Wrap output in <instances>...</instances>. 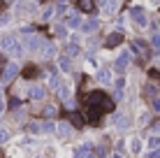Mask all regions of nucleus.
Returning <instances> with one entry per match:
<instances>
[{"label": "nucleus", "mask_w": 160, "mask_h": 158, "mask_svg": "<svg viewBox=\"0 0 160 158\" xmlns=\"http://www.w3.org/2000/svg\"><path fill=\"white\" fill-rule=\"evenodd\" d=\"M65 23H68V28H81V19H79V14H70L68 19H65Z\"/></svg>", "instance_id": "17"}, {"label": "nucleus", "mask_w": 160, "mask_h": 158, "mask_svg": "<svg viewBox=\"0 0 160 158\" xmlns=\"http://www.w3.org/2000/svg\"><path fill=\"white\" fill-rule=\"evenodd\" d=\"M56 93L60 95V100H70V86H68V84H63V86H60V89L56 91Z\"/></svg>", "instance_id": "22"}, {"label": "nucleus", "mask_w": 160, "mask_h": 158, "mask_svg": "<svg viewBox=\"0 0 160 158\" xmlns=\"http://www.w3.org/2000/svg\"><path fill=\"white\" fill-rule=\"evenodd\" d=\"M58 68L63 70V72H70V70H72V63H70V58H68V56L58 58Z\"/></svg>", "instance_id": "18"}, {"label": "nucleus", "mask_w": 160, "mask_h": 158, "mask_svg": "<svg viewBox=\"0 0 160 158\" xmlns=\"http://www.w3.org/2000/svg\"><path fill=\"white\" fill-rule=\"evenodd\" d=\"M23 47H26V49H30V51H42L44 42H42V37L32 35L30 28H26V30H23Z\"/></svg>", "instance_id": "3"}, {"label": "nucleus", "mask_w": 160, "mask_h": 158, "mask_svg": "<svg viewBox=\"0 0 160 158\" xmlns=\"http://www.w3.org/2000/svg\"><path fill=\"white\" fill-rule=\"evenodd\" d=\"M128 65H130V54H128V51H123V54H121V56L116 58L114 68H116V72H121V74H123L125 70H128Z\"/></svg>", "instance_id": "9"}, {"label": "nucleus", "mask_w": 160, "mask_h": 158, "mask_svg": "<svg viewBox=\"0 0 160 158\" xmlns=\"http://www.w3.org/2000/svg\"><path fill=\"white\" fill-rule=\"evenodd\" d=\"M81 28H84L86 33H93V30H98V21L91 19V21H86V23H81Z\"/></svg>", "instance_id": "23"}, {"label": "nucleus", "mask_w": 160, "mask_h": 158, "mask_svg": "<svg viewBox=\"0 0 160 158\" xmlns=\"http://www.w3.org/2000/svg\"><path fill=\"white\" fill-rule=\"evenodd\" d=\"M151 44H153V49H160V33H153V37H151Z\"/></svg>", "instance_id": "28"}, {"label": "nucleus", "mask_w": 160, "mask_h": 158, "mask_svg": "<svg viewBox=\"0 0 160 158\" xmlns=\"http://www.w3.org/2000/svg\"><path fill=\"white\" fill-rule=\"evenodd\" d=\"M130 149L135 151V154H139V151H142V140H132V142H130Z\"/></svg>", "instance_id": "26"}, {"label": "nucleus", "mask_w": 160, "mask_h": 158, "mask_svg": "<svg viewBox=\"0 0 160 158\" xmlns=\"http://www.w3.org/2000/svg\"><path fill=\"white\" fill-rule=\"evenodd\" d=\"M53 12H56V9H53V7H47V9H44V14H42V16H44V19H49V16H51Z\"/></svg>", "instance_id": "33"}, {"label": "nucleus", "mask_w": 160, "mask_h": 158, "mask_svg": "<svg viewBox=\"0 0 160 158\" xmlns=\"http://www.w3.org/2000/svg\"><path fill=\"white\" fill-rule=\"evenodd\" d=\"M102 110L100 107H86V121L91 123V126H100V121H102Z\"/></svg>", "instance_id": "5"}, {"label": "nucleus", "mask_w": 160, "mask_h": 158, "mask_svg": "<svg viewBox=\"0 0 160 158\" xmlns=\"http://www.w3.org/2000/svg\"><path fill=\"white\" fill-rule=\"evenodd\" d=\"M30 100H44V95H47V91L42 89V86H32V89L28 91Z\"/></svg>", "instance_id": "14"}, {"label": "nucleus", "mask_w": 160, "mask_h": 158, "mask_svg": "<svg viewBox=\"0 0 160 158\" xmlns=\"http://www.w3.org/2000/svg\"><path fill=\"white\" fill-rule=\"evenodd\" d=\"M158 70H160V61H158Z\"/></svg>", "instance_id": "37"}, {"label": "nucleus", "mask_w": 160, "mask_h": 158, "mask_svg": "<svg viewBox=\"0 0 160 158\" xmlns=\"http://www.w3.org/2000/svg\"><path fill=\"white\" fill-rule=\"evenodd\" d=\"M98 79L102 81V84H109V81H112V70H100V72H98Z\"/></svg>", "instance_id": "19"}, {"label": "nucleus", "mask_w": 160, "mask_h": 158, "mask_svg": "<svg viewBox=\"0 0 160 158\" xmlns=\"http://www.w3.org/2000/svg\"><path fill=\"white\" fill-rule=\"evenodd\" d=\"M68 121H70V126H74V128H84V126H86V119L81 116L79 112H70Z\"/></svg>", "instance_id": "13"}, {"label": "nucleus", "mask_w": 160, "mask_h": 158, "mask_svg": "<svg viewBox=\"0 0 160 158\" xmlns=\"http://www.w3.org/2000/svg\"><path fill=\"white\" fill-rule=\"evenodd\" d=\"M56 114H58V110H56V107H53V105H49V107H44V116H56Z\"/></svg>", "instance_id": "25"}, {"label": "nucleus", "mask_w": 160, "mask_h": 158, "mask_svg": "<svg viewBox=\"0 0 160 158\" xmlns=\"http://www.w3.org/2000/svg\"><path fill=\"white\" fill-rule=\"evenodd\" d=\"M56 133H58V137H60V140H65V137L70 135V123H65V121L56 123Z\"/></svg>", "instance_id": "15"}, {"label": "nucleus", "mask_w": 160, "mask_h": 158, "mask_svg": "<svg viewBox=\"0 0 160 158\" xmlns=\"http://www.w3.org/2000/svg\"><path fill=\"white\" fill-rule=\"evenodd\" d=\"M121 42H123V33H112V35L104 40V47H107V49H114V47H118Z\"/></svg>", "instance_id": "12"}, {"label": "nucleus", "mask_w": 160, "mask_h": 158, "mask_svg": "<svg viewBox=\"0 0 160 158\" xmlns=\"http://www.w3.org/2000/svg\"><path fill=\"white\" fill-rule=\"evenodd\" d=\"M114 158H121V154H114Z\"/></svg>", "instance_id": "36"}, {"label": "nucleus", "mask_w": 160, "mask_h": 158, "mask_svg": "<svg viewBox=\"0 0 160 158\" xmlns=\"http://www.w3.org/2000/svg\"><path fill=\"white\" fill-rule=\"evenodd\" d=\"M5 112V100H2V95H0V114Z\"/></svg>", "instance_id": "35"}, {"label": "nucleus", "mask_w": 160, "mask_h": 158, "mask_svg": "<svg viewBox=\"0 0 160 158\" xmlns=\"http://www.w3.org/2000/svg\"><path fill=\"white\" fill-rule=\"evenodd\" d=\"M132 49H135V51L139 54V58H144V61L151 56V47H148L144 40H135V42H132Z\"/></svg>", "instance_id": "8"}, {"label": "nucleus", "mask_w": 160, "mask_h": 158, "mask_svg": "<svg viewBox=\"0 0 160 158\" xmlns=\"http://www.w3.org/2000/svg\"><path fill=\"white\" fill-rule=\"evenodd\" d=\"M37 158H40V156H37Z\"/></svg>", "instance_id": "38"}, {"label": "nucleus", "mask_w": 160, "mask_h": 158, "mask_svg": "<svg viewBox=\"0 0 160 158\" xmlns=\"http://www.w3.org/2000/svg\"><path fill=\"white\" fill-rule=\"evenodd\" d=\"M77 9L86 12V14H93L95 12V0H77Z\"/></svg>", "instance_id": "11"}, {"label": "nucleus", "mask_w": 160, "mask_h": 158, "mask_svg": "<svg viewBox=\"0 0 160 158\" xmlns=\"http://www.w3.org/2000/svg\"><path fill=\"white\" fill-rule=\"evenodd\" d=\"M53 33H56V37H65V35H68V28L60 26V23H56V26H53Z\"/></svg>", "instance_id": "24"}, {"label": "nucleus", "mask_w": 160, "mask_h": 158, "mask_svg": "<svg viewBox=\"0 0 160 158\" xmlns=\"http://www.w3.org/2000/svg\"><path fill=\"white\" fill-rule=\"evenodd\" d=\"M148 77H151L153 81H158V84H160V70H148Z\"/></svg>", "instance_id": "29"}, {"label": "nucleus", "mask_w": 160, "mask_h": 158, "mask_svg": "<svg viewBox=\"0 0 160 158\" xmlns=\"http://www.w3.org/2000/svg\"><path fill=\"white\" fill-rule=\"evenodd\" d=\"M28 130L32 135L53 133V130H56V123H53V121H32V123H28Z\"/></svg>", "instance_id": "4"}, {"label": "nucleus", "mask_w": 160, "mask_h": 158, "mask_svg": "<svg viewBox=\"0 0 160 158\" xmlns=\"http://www.w3.org/2000/svg\"><path fill=\"white\" fill-rule=\"evenodd\" d=\"M86 107H100L102 112H112V98H109L104 91H91L86 98H84Z\"/></svg>", "instance_id": "1"}, {"label": "nucleus", "mask_w": 160, "mask_h": 158, "mask_svg": "<svg viewBox=\"0 0 160 158\" xmlns=\"http://www.w3.org/2000/svg\"><path fill=\"white\" fill-rule=\"evenodd\" d=\"M123 86H125V79H123V77H118V79H116V84H114L116 93H121V91H123Z\"/></svg>", "instance_id": "27"}, {"label": "nucleus", "mask_w": 160, "mask_h": 158, "mask_svg": "<svg viewBox=\"0 0 160 158\" xmlns=\"http://www.w3.org/2000/svg\"><path fill=\"white\" fill-rule=\"evenodd\" d=\"M7 140H9V130L0 128V142H7Z\"/></svg>", "instance_id": "31"}, {"label": "nucleus", "mask_w": 160, "mask_h": 158, "mask_svg": "<svg viewBox=\"0 0 160 158\" xmlns=\"http://www.w3.org/2000/svg\"><path fill=\"white\" fill-rule=\"evenodd\" d=\"M146 158H160V149H158V151H151V154H148Z\"/></svg>", "instance_id": "34"}, {"label": "nucleus", "mask_w": 160, "mask_h": 158, "mask_svg": "<svg viewBox=\"0 0 160 158\" xmlns=\"http://www.w3.org/2000/svg\"><path fill=\"white\" fill-rule=\"evenodd\" d=\"M42 58H47V61H51V58H56V54H58V49L56 44H51V42H44V47H42Z\"/></svg>", "instance_id": "10"}, {"label": "nucleus", "mask_w": 160, "mask_h": 158, "mask_svg": "<svg viewBox=\"0 0 160 158\" xmlns=\"http://www.w3.org/2000/svg\"><path fill=\"white\" fill-rule=\"evenodd\" d=\"M0 49H2L5 54H9V56L19 58L21 54H23V42L16 40V35H5L2 40H0Z\"/></svg>", "instance_id": "2"}, {"label": "nucleus", "mask_w": 160, "mask_h": 158, "mask_svg": "<svg viewBox=\"0 0 160 158\" xmlns=\"http://www.w3.org/2000/svg\"><path fill=\"white\" fill-rule=\"evenodd\" d=\"M130 16H132V21H135L137 26H139V28H144V26L148 23V19H146V12L142 7H132L130 9Z\"/></svg>", "instance_id": "7"}, {"label": "nucleus", "mask_w": 160, "mask_h": 158, "mask_svg": "<svg viewBox=\"0 0 160 158\" xmlns=\"http://www.w3.org/2000/svg\"><path fill=\"white\" fill-rule=\"evenodd\" d=\"M16 74H19V68H16V63H7L5 65V70H2V74H0V81L2 84H9Z\"/></svg>", "instance_id": "6"}, {"label": "nucleus", "mask_w": 160, "mask_h": 158, "mask_svg": "<svg viewBox=\"0 0 160 158\" xmlns=\"http://www.w3.org/2000/svg\"><path fill=\"white\" fill-rule=\"evenodd\" d=\"M49 86H51L53 91H58L60 86H63V81H60V77H58L56 72H53V74H51V79H49Z\"/></svg>", "instance_id": "21"}, {"label": "nucleus", "mask_w": 160, "mask_h": 158, "mask_svg": "<svg viewBox=\"0 0 160 158\" xmlns=\"http://www.w3.org/2000/svg\"><path fill=\"white\" fill-rule=\"evenodd\" d=\"M79 54V47L77 44H68V56H77Z\"/></svg>", "instance_id": "30"}, {"label": "nucleus", "mask_w": 160, "mask_h": 158, "mask_svg": "<svg viewBox=\"0 0 160 158\" xmlns=\"http://www.w3.org/2000/svg\"><path fill=\"white\" fill-rule=\"evenodd\" d=\"M37 74H40V70H37L35 65H28V68L23 70V77L26 79H32V77H37Z\"/></svg>", "instance_id": "20"}, {"label": "nucleus", "mask_w": 160, "mask_h": 158, "mask_svg": "<svg viewBox=\"0 0 160 158\" xmlns=\"http://www.w3.org/2000/svg\"><path fill=\"white\" fill-rule=\"evenodd\" d=\"M146 146H148V151H158V149H160V135H156V133H153L151 137H148Z\"/></svg>", "instance_id": "16"}, {"label": "nucleus", "mask_w": 160, "mask_h": 158, "mask_svg": "<svg viewBox=\"0 0 160 158\" xmlns=\"http://www.w3.org/2000/svg\"><path fill=\"white\" fill-rule=\"evenodd\" d=\"M151 107H153V112H158V114H160V98H153Z\"/></svg>", "instance_id": "32"}]
</instances>
